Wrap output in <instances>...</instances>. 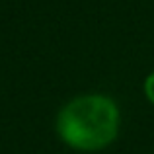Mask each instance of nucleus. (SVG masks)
Instances as JSON below:
<instances>
[{
	"mask_svg": "<svg viewBox=\"0 0 154 154\" xmlns=\"http://www.w3.org/2000/svg\"><path fill=\"white\" fill-rule=\"evenodd\" d=\"M55 133L70 150L102 152L121 133V107L115 98L102 92L74 96L57 113Z\"/></svg>",
	"mask_w": 154,
	"mask_h": 154,
	"instance_id": "nucleus-1",
	"label": "nucleus"
},
{
	"mask_svg": "<svg viewBox=\"0 0 154 154\" xmlns=\"http://www.w3.org/2000/svg\"><path fill=\"white\" fill-rule=\"evenodd\" d=\"M143 94H144V98H146V102L154 107V70L148 72L146 78H144V82H143Z\"/></svg>",
	"mask_w": 154,
	"mask_h": 154,
	"instance_id": "nucleus-2",
	"label": "nucleus"
}]
</instances>
